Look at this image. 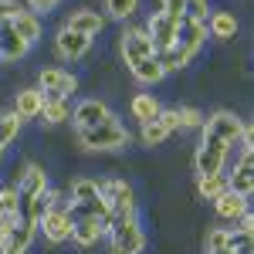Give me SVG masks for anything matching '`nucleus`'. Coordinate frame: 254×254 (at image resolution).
<instances>
[{
	"mask_svg": "<svg viewBox=\"0 0 254 254\" xmlns=\"http://www.w3.org/2000/svg\"><path fill=\"white\" fill-rule=\"evenodd\" d=\"M146 34H149V41H153V48H156V55L159 51H166V48H173V41H176V24L170 17H163V14H153V17L146 20Z\"/></svg>",
	"mask_w": 254,
	"mask_h": 254,
	"instance_id": "nucleus-16",
	"label": "nucleus"
},
{
	"mask_svg": "<svg viewBox=\"0 0 254 254\" xmlns=\"http://www.w3.org/2000/svg\"><path fill=\"white\" fill-rule=\"evenodd\" d=\"M38 88L44 92V98H68V95L78 92V78L71 71L58 68V64H51V68H41Z\"/></svg>",
	"mask_w": 254,
	"mask_h": 254,
	"instance_id": "nucleus-7",
	"label": "nucleus"
},
{
	"mask_svg": "<svg viewBox=\"0 0 254 254\" xmlns=\"http://www.w3.org/2000/svg\"><path fill=\"white\" fill-rule=\"evenodd\" d=\"M224 176H227V190L231 193L251 200V193H254V153H241L234 173H224Z\"/></svg>",
	"mask_w": 254,
	"mask_h": 254,
	"instance_id": "nucleus-12",
	"label": "nucleus"
},
{
	"mask_svg": "<svg viewBox=\"0 0 254 254\" xmlns=\"http://www.w3.org/2000/svg\"><path fill=\"white\" fill-rule=\"evenodd\" d=\"M224 190H227V176H224V173L196 176V196H200V200H210V203H214Z\"/></svg>",
	"mask_w": 254,
	"mask_h": 254,
	"instance_id": "nucleus-26",
	"label": "nucleus"
},
{
	"mask_svg": "<svg viewBox=\"0 0 254 254\" xmlns=\"http://www.w3.org/2000/svg\"><path fill=\"white\" fill-rule=\"evenodd\" d=\"M159 14L170 17L173 24H180V20L187 17V0H163V3H159Z\"/></svg>",
	"mask_w": 254,
	"mask_h": 254,
	"instance_id": "nucleus-31",
	"label": "nucleus"
},
{
	"mask_svg": "<svg viewBox=\"0 0 254 254\" xmlns=\"http://www.w3.org/2000/svg\"><path fill=\"white\" fill-rule=\"evenodd\" d=\"M34 237H38V227H34V224H27V220H20L17 227L3 237L0 254H27V251H31V244H34Z\"/></svg>",
	"mask_w": 254,
	"mask_h": 254,
	"instance_id": "nucleus-18",
	"label": "nucleus"
},
{
	"mask_svg": "<svg viewBox=\"0 0 254 254\" xmlns=\"http://www.w3.org/2000/svg\"><path fill=\"white\" fill-rule=\"evenodd\" d=\"M17 132H20V119H17V112L10 109V112H3V116H0V146L7 149V146L17 139Z\"/></svg>",
	"mask_w": 254,
	"mask_h": 254,
	"instance_id": "nucleus-28",
	"label": "nucleus"
},
{
	"mask_svg": "<svg viewBox=\"0 0 254 254\" xmlns=\"http://www.w3.org/2000/svg\"><path fill=\"white\" fill-rule=\"evenodd\" d=\"M105 234H109V224L98 220V217H78V220L71 224V241H75L78 248H92V244H98Z\"/></svg>",
	"mask_w": 254,
	"mask_h": 254,
	"instance_id": "nucleus-15",
	"label": "nucleus"
},
{
	"mask_svg": "<svg viewBox=\"0 0 254 254\" xmlns=\"http://www.w3.org/2000/svg\"><path fill=\"white\" fill-rule=\"evenodd\" d=\"M207 38H217V41L237 38V17L231 10H210V17H207Z\"/></svg>",
	"mask_w": 254,
	"mask_h": 254,
	"instance_id": "nucleus-20",
	"label": "nucleus"
},
{
	"mask_svg": "<svg viewBox=\"0 0 254 254\" xmlns=\"http://www.w3.org/2000/svg\"><path fill=\"white\" fill-rule=\"evenodd\" d=\"M159 109H163V105L156 102L153 92H139V95H132V102H129V112H132V119H136L139 126L149 122V119H156Z\"/></svg>",
	"mask_w": 254,
	"mask_h": 254,
	"instance_id": "nucleus-23",
	"label": "nucleus"
},
{
	"mask_svg": "<svg viewBox=\"0 0 254 254\" xmlns=\"http://www.w3.org/2000/svg\"><path fill=\"white\" fill-rule=\"evenodd\" d=\"M200 132L203 136L217 139V142H224L231 153H234V146H241V132H244V119L234 116V112H227V109H217L214 116L203 119V126H200Z\"/></svg>",
	"mask_w": 254,
	"mask_h": 254,
	"instance_id": "nucleus-2",
	"label": "nucleus"
},
{
	"mask_svg": "<svg viewBox=\"0 0 254 254\" xmlns=\"http://www.w3.org/2000/svg\"><path fill=\"white\" fill-rule=\"evenodd\" d=\"M0 214H20V193L17 187H0Z\"/></svg>",
	"mask_w": 254,
	"mask_h": 254,
	"instance_id": "nucleus-30",
	"label": "nucleus"
},
{
	"mask_svg": "<svg viewBox=\"0 0 254 254\" xmlns=\"http://www.w3.org/2000/svg\"><path fill=\"white\" fill-rule=\"evenodd\" d=\"M176 129H180V122H176V109H159L156 119H149V122L139 126V142H142V146H163Z\"/></svg>",
	"mask_w": 254,
	"mask_h": 254,
	"instance_id": "nucleus-9",
	"label": "nucleus"
},
{
	"mask_svg": "<svg viewBox=\"0 0 254 254\" xmlns=\"http://www.w3.org/2000/svg\"><path fill=\"white\" fill-rule=\"evenodd\" d=\"M41 109H44V92H41L38 85H31V88H20L17 98H14V112L17 119H41Z\"/></svg>",
	"mask_w": 254,
	"mask_h": 254,
	"instance_id": "nucleus-19",
	"label": "nucleus"
},
{
	"mask_svg": "<svg viewBox=\"0 0 254 254\" xmlns=\"http://www.w3.org/2000/svg\"><path fill=\"white\" fill-rule=\"evenodd\" d=\"M227 241H231V227H214V231H207V254L227 248Z\"/></svg>",
	"mask_w": 254,
	"mask_h": 254,
	"instance_id": "nucleus-32",
	"label": "nucleus"
},
{
	"mask_svg": "<svg viewBox=\"0 0 254 254\" xmlns=\"http://www.w3.org/2000/svg\"><path fill=\"white\" fill-rule=\"evenodd\" d=\"M139 10V0H105V14L112 20H129L136 17Z\"/></svg>",
	"mask_w": 254,
	"mask_h": 254,
	"instance_id": "nucleus-27",
	"label": "nucleus"
},
{
	"mask_svg": "<svg viewBox=\"0 0 254 254\" xmlns=\"http://www.w3.org/2000/svg\"><path fill=\"white\" fill-rule=\"evenodd\" d=\"M129 142H132V136H129V129L122 126V119L116 112L105 119L102 126L78 132V146L88 149V153H116V149H126Z\"/></svg>",
	"mask_w": 254,
	"mask_h": 254,
	"instance_id": "nucleus-1",
	"label": "nucleus"
},
{
	"mask_svg": "<svg viewBox=\"0 0 254 254\" xmlns=\"http://www.w3.org/2000/svg\"><path fill=\"white\" fill-rule=\"evenodd\" d=\"M3 153H7V149H3V146H0V159H3Z\"/></svg>",
	"mask_w": 254,
	"mask_h": 254,
	"instance_id": "nucleus-37",
	"label": "nucleus"
},
{
	"mask_svg": "<svg viewBox=\"0 0 254 254\" xmlns=\"http://www.w3.org/2000/svg\"><path fill=\"white\" fill-rule=\"evenodd\" d=\"M31 51V44L10 27V20H0V61H20Z\"/></svg>",
	"mask_w": 254,
	"mask_h": 254,
	"instance_id": "nucleus-17",
	"label": "nucleus"
},
{
	"mask_svg": "<svg viewBox=\"0 0 254 254\" xmlns=\"http://www.w3.org/2000/svg\"><path fill=\"white\" fill-rule=\"evenodd\" d=\"M105 237H109V251L112 254H142V248H146V234H142L136 217H129V220H112Z\"/></svg>",
	"mask_w": 254,
	"mask_h": 254,
	"instance_id": "nucleus-4",
	"label": "nucleus"
},
{
	"mask_svg": "<svg viewBox=\"0 0 254 254\" xmlns=\"http://www.w3.org/2000/svg\"><path fill=\"white\" fill-rule=\"evenodd\" d=\"M14 187H17L20 203H24V200H34V196L48 193V190H51V180H48V170H44L41 163H24V170H20V176L14 180Z\"/></svg>",
	"mask_w": 254,
	"mask_h": 254,
	"instance_id": "nucleus-10",
	"label": "nucleus"
},
{
	"mask_svg": "<svg viewBox=\"0 0 254 254\" xmlns=\"http://www.w3.org/2000/svg\"><path fill=\"white\" fill-rule=\"evenodd\" d=\"M102 200H105L112 220H129V217H136V193H132V187H129L126 180H119V176L102 180Z\"/></svg>",
	"mask_w": 254,
	"mask_h": 254,
	"instance_id": "nucleus-3",
	"label": "nucleus"
},
{
	"mask_svg": "<svg viewBox=\"0 0 254 254\" xmlns=\"http://www.w3.org/2000/svg\"><path fill=\"white\" fill-rule=\"evenodd\" d=\"M71 210H68V200H61L55 207H48V214L41 217L38 224V234H44L48 244H64V241H71Z\"/></svg>",
	"mask_w": 254,
	"mask_h": 254,
	"instance_id": "nucleus-5",
	"label": "nucleus"
},
{
	"mask_svg": "<svg viewBox=\"0 0 254 254\" xmlns=\"http://www.w3.org/2000/svg\"><path fill=\"white\" fill-rule=\"evenodd\" d=\"M251 207V200H244V196H237V193H231V190H224V193L214 200V210H217V217L220 220H227V224H237V217L244 214Z\"/></svg>",
	"mask_w": 254,
	"mask_h": 254,
	"instance_id": "nucleus-21",
	"label": "nucleus"
},
{
	"mask_svg": "<svg viewBox=\"0 0 254 254\" xmlns=\"http://www.w3.org/2000/svg\"><path fill=\"white\" fill-rule=\"evenodd\" d=\"M129 75L139 81V85H159V81L166 78V71H163V64L156 58H142L136 64H129Z\"/></svg>",
	"mask_w": 254,
	"mask_h": 254,
	"instance_id": "nucleus-22",
	"label": "nucleus"
},
{
	"mask_svg": "<svg viewBox=\"0 0 254 254\" xmlns=\"http://www.w3.org/2000/svg\"><path fill=\"white\" fill-rule=\"evenodd\" d=\"M187 17L207 24V17H210V0H187Z\"/></svg>",
	"mask_w": 254,
	"mask_h": 254,
	"instance_id": "nucleus-33",
	"label": "nucleus"
},
{
	"mask_svg": "<svg viewBox=\"0 0 254 254\" xmlns=\"http://www.w3.org/2000/svg\"><path fill=\"white\" fill-rule=\"evenodd\" d=\"M68 119H71V102L68 98H44V109H41L44 126H61Z\"/></svg>",
	"mask_w": 254,
	"mask_h": 254,
	"instance_id": "nucleus-24",
	"label": "nucleus"
},
{
	"mask_svg": "<svg viewBox=\"0 0 254 254\" xmlns=\"http://www.w3.org/2000/svg\"><path fill=\"white\" fill-rule=\"evenodd\" d=\"M0 244H3V237H0Z\"/></svg>",
	"mask_w": 254,
	"mask_h": 254,
	"instance_id": "nucleus-38",
	"label": "nucleus"
},
{
	"mask_svg": "<svg viewBox=\"0 0 254 254\" xmlns=\"http://www.w3.org/2000/svg\"><path fill=\"white\" fill-rule=\"evenodd\" d=\"M64 27H68V31H75V34H85V38L95 41L98 34L105 31V17H102L98 10H88V7H81V10H71V14H68Z\"/></svg>",
	"mask_w": 254,
	"mask_h": 254,
	"instance_id": "nucleus-14",
	"label": "nucleus"
},
{
	"mask_svg": "<svg viewBox=\"0 0 254 254\" xmlns=\"http://www.w3.org/2000/svg\"><path fill=\"white\" fill-rule=\"evenodd\" d=\"M109 116H112V109L102 98H81L78 105L71 109V126H75V132H85V129L102 126Z\"/></svg>",
	"mask_w": 254,
	"mask_h": 254,
	"instance_id": "nucleus-11",
	"label": "nucleus"
},
{
	"mask_svg": "<svg viewBox=\"0 0 254 254\" xmlns=\"http://www.w3.org/2000/svg\"><path fill=\"white\" fill-rule=\"evenodd\" d=\"M10 27H14V31H17L27 44L41 41V17H38V14H31V10H20L17 17L10 20Z\"/></svg>",
	"mask_w": 254,
	"mask_h": 254,
	"instance_id": "nucleus-25",
	"label": "nucleus"
},
{
	"mask_svg": "<svg viewBox=\"0 0 254 254\" xmlns=\"http://www.w3.org/2000/svg\"><path fill=\"white\" fill-rule=\"evenodd\" d=\"M119 51H122V61L126 64H136L142 58H156V48L146 34V27H126L119 34Z\"/></svg>",
	"mask_w": 254,
	"mask_h": 254,
	"instance_id": "nucleus-8",
	"label": "nucleus"
},
{
	"mask_svg": "<svg viewBox=\"0 0 254 254\" xmlns=\"http://www.w3.org/2000/svg\"><path fill=\"white\" fill-rule=\"evenodd\" d=\"M20 10H24V7H20L17 0H0V20H14Z\"/></svg>",
	"mask_w": 254,
	"mask_h": 254,
	"instance_id": "nucleus-34",
	"label": "nucleus"
},
{
	"mask_svg": "<svg viewBox=\"0 0 254 254\" xmlns=\"http://www.w3.org/2000/svg\"><path fill=\"white\" fill-rule=\"evenodd\" d=\"M227 159H231V149H227L224 142H217V139H210V136H200V146H196V153H193V166H196L200 176L224 173Z\"/></svg>",
	"mask_w": 254,
	"mask_h": 254,
	"instance_id": "nucleus-6",
	"label": "nucleus"
},
{
	"mask_svg": "<svg viewBox=\"0 0 254 254\" xmlns=\"http://www.w3.org/2000/svg\"><path fill=\"white\" fill-rule=\"evenodd\" d=\"M61 0H27V7H31V14H48V10H55V7H58Z\"/></svg>",
	"mask_w": 254,
	"mask_h": 254,
	"instance_id": "nucleus-36",
	"label": "nucleus"
},
{
	"mask_svg": "<svg viewBox=\"0 0 254 254\" xmlns=\"http://www.w3.org/2000/svg\"><path fill=\"white\" fill-rule=\"evenodd\" d=\"M20 220H24L20 214H0V237H7V234H10V231L20 224Z\"/></svg>",
	"mask_w": 254,
	"mask_h": 254,
	"instance_id": "nucleus-35",
	"label": "nucleus"
},
{
	"mask_svg": "<svg viewBox=\"0 0 254 254\" xmlns=\"http://www.w3.org/2000/svg\"><path fill=\"white\" fill-rule=\"evenodd\" d=\"M203 112L200 109H193V105H180L176 109V122H180V129H200L203 126Z\"/></svg>",
	"mask_w": 254,
	"mask_h": 254,
	"instance_id": "nucleus-29",
	"label": "nucleus"
},
{
	"mask_svg": "<svg viewBox=\"0 0 254 254\" xmlns=\"http://www.w3.org/2000/svg\"><path fill=\"white\" fill-rule=\"evenodd\" d=\"M55 51H58L61 61H81L88 51H92V38H85V34H75V31H68V27H61L58 34H55Z\"/></svg>",
	"mask_w": 254,
	"mask_h": 254,
	"instance_id": "nucleus-13",
	"label": "nucleus"
}]
</instances>
